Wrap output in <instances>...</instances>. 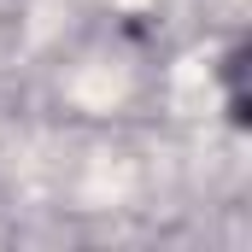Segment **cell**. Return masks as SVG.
<instances>
[]
</instances>
